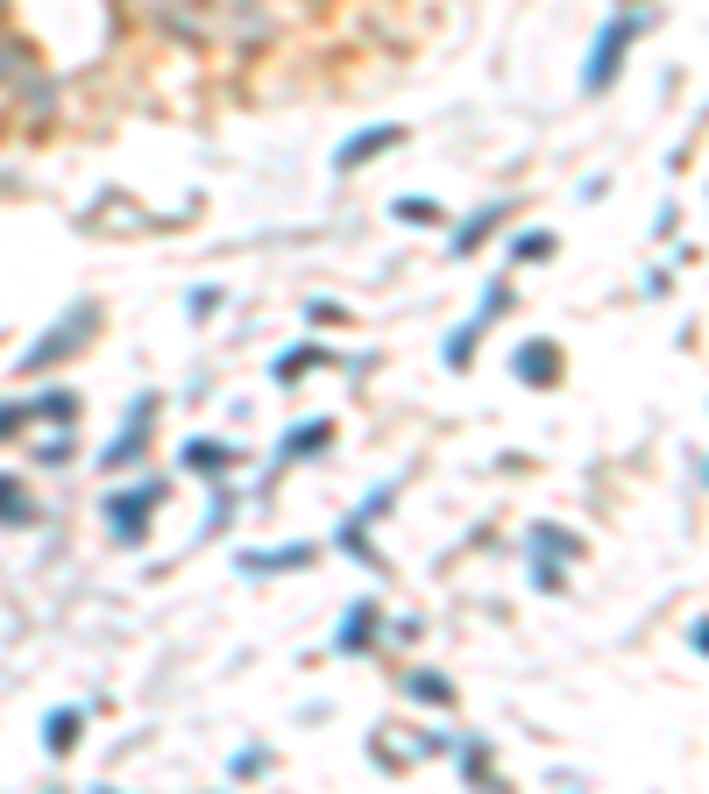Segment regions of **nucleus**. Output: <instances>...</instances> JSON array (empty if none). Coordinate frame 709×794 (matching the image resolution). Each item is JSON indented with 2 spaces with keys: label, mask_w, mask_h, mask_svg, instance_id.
Returning a JSON list of instances; mask_svg holds the SVG:
<instances>
[{
  "label": "nucleus",
  "mask_w": 709,
  "mask_h": 794,
  "mask_svg": "<svg viewBox=\"0 0 709 794\" xmlns=\"http://www.w3.org/2000/svg\"><path fill=\"white\" fill-rule=\"evenodd\" d=\"M0 518H29V504H22V483H8V475H0Z\"/></svg>",
  "instance_id": "5"
},
{
  "label": "nucleus",
  "mask_w": 709,
  "mask_h": 794,
  "mask_svg": "<svg viewBox=\"0 0 709 794\" xmlns=\"http://www.w3.org/2000/svg\"><path fill=\"white\" fill-rule=\"evenodd\" d=\"M390 142H398V128H376V135H355V142L341 149V171H355V164H362L369 149H390Z\"/></svg>",
  "instance_id": "3"
},
{
  "label": "nucleus",
  "mask_w": 709,
  "mask_h": 794,
  "mask_svg": "<svg viewBox=\"0 0 709 794\" xmlns=\"http://www.w3.org/2000/svg\"><path fill=\"white\" fill-rule=\"evenodd\" d=\"M71 731H78V709H57L50 717V752H71Z\"/></svg>",
  "instance_id": "4"
},
{
  "label": "nucleus",
  "mask_w": 709,
  "mask_h": 794,
  "mask_svg": "<svg viewBox=\"0 0 709 794\" xmlns=\"http://www.w3.org/2000/svg\"><path fill=\"white\" fill-rule=\"evenodd\" d=\"M156 490H135V497H114V532H135V518H149Z\"/></svg>",
  "instance_id": "2"
},
{
  "label": "nucleus",
  "mask_w": 709,
  "mask_h": 794,
  "mask_svg": "<svg viewBox=\"0 0 709 794\" xmlns=\"http://www.w3.org/2000/svg\"><path fill=\"white\" fill-rule=\"evenodd\" d=\"M624 43H632V22H617V29H610V36H603V57H596V64H589V86H603V78H610V71H617V50H624Z\"/></svg>",
  "instance_id": "1"
}]
</instances>
